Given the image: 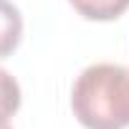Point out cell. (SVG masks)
<instances>
[{"instance_id": "cell-3", "label": "cell", "mask_w": 129, "mask_h": 129, "mask_svg": "<svg viewBox=\"0 0 129 129\" xmlns=\"http://www.w3.org/2000/svg\"><path fill=\"white\" fill-rule=\"evenodd\" d=\"M69 3L86 20H114L129 8V0H69Z\"/></svg>"}, {"instance_id": "cell-1", "label": "cell", "mask_w": 129, "mask_h": 129, "mask_svg": "<svg viewBox=\"0 0 129 129\" xmlns=\"http://www.w3.org/2000/svg\"><path fill=\"white\" fill-rule=\"evenodd\" d=\"M71 109L86 129L129 126V69L119 63L86 66L74 81Z\"/></svg>"}, {"instance_id": "cell-4", "label": "cell", "mask_w": 129, "mask_h": 129, "mask_svg": "<svg viewBox=\"0 0 129 129\" xmlns=\"http://www.w3.org/2000/svg\"><path fill=\"white\" fill-rule=\"evenodd\" d=\"M18 109H20V86L13 74H8L0 66V126H5Z\"/></svg>"}, {"instance_id": "cell-5", "label": "cell", "mask_w": 129, "mask_h": 129, "mask_svg": "<svg viewBox=\"0 0 129 129\" xmlns=\"http://www.w3.org/2000/svg\"><path fill=\"white\" fill-rule=\"evenodd\" d=\"M0 129H10V126H8V124H5V126H0Z\"/></svg>"}, {"instance_id": "cell-2", "label": "cell", "mask_w": 129, "mask_h": 129, "mask_svg": "<svg viewBox=\"0 0 129 129\" xmlns=\"http://www.w3.org/2000/svg\"><path fill=\"white\" fill-rule=\"evenodd\" d=\"M23 38V15L10 0H0V58H8Z\"/></svg>"}]
</instances>
